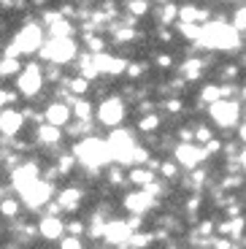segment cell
<instances>
[{
    "label": "cell",
    "mask_w": 246,
    "mask_h": 249,
    "mask_svg": "<svg viewBox=\"0 0 246 249\" xmlns=\"http://www.w3.org/2000/svg\"><path fill=\"white\" fill-rule=\"evenodd\" d=\"M76 160L81 162V165H87V168H103L105 162L111 160L108 155V146H105V141H100V138H84V141L76 143Z\"/></svg>",
    "instance_id": "obj_1"
},
{
    "label": "cell",
    "mask_w": 246,
    "mask_h": 249,
    "mask_svg": "<svg viewBox=\"0 0 246 249\" xmlns=\"http://www.w3.org/2000/svg\"><path fill=\"white\" fill-rule=\"evenodd\" d=\"M105 146H108L111 160H117V162H130L133 152H136V141H133V136L127 130H114L108 136V141H105Z\"/></svg>",
    "instance_id": "obj_2"
},
{
    "label": "cell",
    "mask_w": 246,
    "mask_h": 249,
    "mask_svg": "<svg viewBox=\"0 0 246 249\" xmlns=\"http://www.w3.org/2000/svg\"><path fill=\"white\" fill-rule=\"evenodd\" d=\"M41 27L38 25H27L22 27V33H19L17 38H14L11 49H8V57L14 54H33L35 49H41Z\"/></svg>",
    "instance_id": "obj_3"
},
{
    "label": "cell",
    "mask_w": 246,
    "mask_h": 249,
    "mask_svg": "<svg viewBox=\"0 0 246 249\" xmlns=\"http://www.w3.org/2000/svg\"><path fill=\"white\" fill-rule=\"evenodd\" d=\"M41 54L49 62H68L76 57V44L70 38H49V41L41 46Z\"/></svg>",
    "instance_id": "obj_4"
},
{
    "label": "cell",
    "mask_w": 246,
    "mask_h": 249,
    "mask_svg": "<svg viewBox=\"0 0 246 249\" xmlns=\"http://www.w3.org/2000/svg\"><path fill=\"white\" fill-rule=\"evenodd\" d=\"M209 114H211V122H216L219 127H233L241 117V108L233 100H216V103H211Z\"/></svg>",
    "instance_id": "obj_5"
},
{
    "label": "cell",
    "mask_w": 246,
    "mask_h": 249,
    "mask_svg": "<svg viewBox=\"0 0 246 249\" xmlns=\"http://www.w3.org/2000/svg\"><path fill=\"white\" fill-rule=\"evenodd\" d=\"M98 119L103 124H111V127H114V124H119L124 119V103L119 98L103 100V103L98 106Z\"/></svg>",
    "instance_id": "obj_6"
},
{
    "label": "cell",
    "mask_w": 246,
    "mask_h": 249,
    "mask_svg": "<svg viewBox=\"0 0 246 249\" xmlns=\"http://www.w3.org/2000/svg\"><path fill=\"white\" fill-rule=\"evenodd\" d=\"M49 195H52V184H49V181H43V179H35L30 187L22 190V198H25L27 206H33V209L43 206L46 200H49Z\"/></svg>",
    "instance_id": "obj_7"
},
{
    "label": "cell",
    "mask_w": 246,
    "mask_h": 249,
    "mask_svg": "<svg viewBox=\"0 0 246 249\" xmlns=\"http://www.w3.org/2000/svg\"><path fill=\"white\" fill-rule=\"evenodd\" d=\"M173 155H176L178 165H184V168H195L197 162L206 157V152L200 149V146H195V143H178Z\"/></svg>",
    "instance_id": "obj_8"
},
{
    "label": "cell",
    "mask_w": 246,
    "mask_h": 249,
    "mask_svg": "<svg viewBox=\"0 0 246 249\" xmlns=\"http://www.w3.org/2000/svg\"><path fill=\"white\" fill-rule=\"evenodd\" d=\"M41 84H43V76H41V68H38V65H27V68L22 71V76H19V89L25 95H38Z\"/></svg>",
    "instance_id": "obj_9"
},
{
    "label": "cell",
    "mask_w": 246,
    "mask_h": 249,
    "mask_svg": "<svg viewBox=\"0 0 246 249\" xmlns=\"http://www.w3.org/2000/svg\"><path fill=\"white\" fill-rule=\"evenodd\" d=\"M130 231H133V225L130 222H119V219H114V222L105 225V241L108 244H127L130 241Z\"/></svg>",
    "instance_id": "obj_10"
},
{
    "label": "cell",
    "mask_w": 246,
    "mask_h": 249,
    "mask_svg": "<svg viewBox=\"0 0 246 249\" xmlns=\"http://www.w3.org/2000/svg\"><path fill=\"white\" fill-rule=\"evenodd\" d=\"M152 206V195L146 193V190H141V193H130L127 198H124V209H127L130 214H143Z\"/></svg>",
    "instance_id": "obj_11"
},
{
    "label": "cell",
    "mask_w": 246,
    "mask_h": 249,
    "mask_svg": "<svg viewBox=\"0 0 246 249\" xmlns=\"http://www.w3.org/2000/svg\"><path fill=\"white\" fill-rule=\"evenodd\" d=\"M35 179H38V171H35V165H19V168L11 174V184L17 187L19 193H22L25 187H30Z\"/></svg>",
    "instance_id": "obj_12"
},
{
    "label": "cell",
    "mask_w": 246,
    "mask_h": 249,
    "mask_svg": "<svg viewBox=\"0 0 246 249\" xmlns=\"http://www.w3.org/2000/svg\"><path fill=\"white\" fill-rule=\"evenodd\" d=\"M68 119H70V108L65 106V103H52V106L46 108V122L54 124V127L68 124Z\"/></svg>",
    "instance_id": "obj_13"
},
{
    "label": "cell",
    "mask_w": 246,
    "mask_h": 249,
    "mask_svg": "<svg viewBox=\"0 0 246 249\" xmlns=\"http://www.w3.org/2000/svg\"><path fill=\"white\" fill-rule=\"evenodd\" d=\"M22 114L19 111H3L0 114V130L6 133V136H14V133H19V127H22Z\"/></svg>",
    "instance_id": "obj_14"
},
{
    "label": "cell",
    "mask_w": 246,
    "mask_h": 249,
    "mask_svg": "<svg viewBox=\"0 0 246 249\" xmlns=\"http://www.w3.org/2000/svg\"><path fill=\"white\" fill-rule=\"evenodd\" d=\"M95 71H103V73H119V71H124V62L122 60H114V57L108 54H95Z\"/></svg>",
    "instance_id": "obj_15"
},
{
    "label": "cell",
    "mask_w": 246,
    "mask_h": 249,
    "mask_svg": "<svg viewBox=\"0 0 246 249\" xmlns=\"http://www.w3.org/2000/svg\"><path fill=\"white\" fill-rule=\"evenodd\" d=\"M62 231H65V225H62L57 217L41 219V236L43 238H62Z\"/></svg>",
    "instance_id": "obj_16"
},
{
    "label": "cell",
    "mask_w": 246,
    "mask_h": 249,
    "mask_svg": "<svg viewBox=\"0 0 246 249\" xmlns=\"http://www.w3.org/2000/svg\"><path fill=\"white\" fill-rule=\"evenodd\" d=\"M81 200V190H76V187H70V190H62L60 198H57V209H65V212H70V209H76Z\"/></svg>",
    "instance_id": "obj_17"
},
{
    "label": "cell",
    "mask_w": 246,
    "mask_h": 249,
    "mask_svg": "<svg viewBox=\"0 0 246 249\" xmlns=\"http://www.w3.org/2000/svg\"><path fill=\"white\" fill-rule=\"evenodd\" d=\"M38 138H41L43 143H54V141H60V127H54V124H43L41 130H38Z\"/></svg>",
    "instance_id": "obj_18"
},
{
    "label": "cell",
    "mask_w": 246,
    "mask_h": 249,
    "mask_svg": "<svg viewBox=\"0 0 246 249\" xmlns=\"http://www.w3.org/2000/svg\"><path fill=\"white\" fill-rule=\"evenodd\" d=\"M200 68H203V62L200 60H190V62L181 65V71H184L187 79H197V76H200Z\"/></svg>",
    "instance_id": "obj_19"
},
{
    "label": "cell",
    "mask_w": 246,
    "mask_h": 249,
    "mask_svg": "<svg viewBox=\"0 0 246 249\" xmlns=\"http://www.w3.org/2000/svg\"><path fill=\"white\" fill-rule=\"evenodd\" d=\"M130 179L136 181V184H143V187H146V184H152V181H154V176L149 174V171H143V168H136L133 174H130Z\"/></svg>",
    "instance_id": "obj_20"
},
{
    "label": "cell",
    "mask_w": 246,
    "mask_h": 249,
    "mask_svg": "<svg viewBox=\"0 0 246 249\" xmlns=\"http://www.w3.org/2000/svg\"><path fill=\"white\" fill-rule=\"evenodd\" d=\"M89 111H92V106H89L87 100H79V103H76V108H73V114L81 119V122H87V119H89Z\"/></svg>",
    "instance_id": "obj_21"
},
{
    "label": "cell",
    "mask_w": 246,
    "mask_h": 249,
    "mask_svg": "<svg viewBox=\"0 0 246 249\" xmlns=\"http://www.w3.org/2000/svg\"><path fill=\"white\" fill-rule=\"evenodd\" d=\"M157 124H160V117H157V114H146V117L141 119V130L143 133H152Z\"/></svg>",
    "instance_id": "obj_22"
},
{
    "label": "cell",
    "mask_w": 246,
    "mask_h": 249,
    "mask_svg": "<svg viewBox=\"0 0 246 249\" xmlns=\"http://www.w3.org/2000/svg\"><path fill=\"white\" fill-rule=\"evenodd\" d=\"M200 98L206 100V103H216V100H222V95H219V87H203V92H200Z\"/></svg>",
    "instance_id": "obj_23"
},
{
    "label": "cell",
    "mask_w": 246,
    "mask_h": 249,
    "mask_svg": "<svg viewBox=\"0 0 246 249\" xmlns=\"http://www.w3.org/2000/svg\"><path fill=\"white\" fill-rule=\"evenodd\" d=\"M233 27H235L238 33H244V30H246V6H244V8H238V11L233 14Z\"/></svg>",
    "instance_id": "obj_24"
},
{
    "label": "cell",
    "mask_w": 246,
    "mask_h": 249,
    "mask_svg": "<svg viewBox=\"0 0 246 249\" xmlns=\"http://www.w3.org/2000/svg\"><path fill=\"white\" fill-rule=\"evenodd\" d=\"M19 71V62L14 60V57H6V60L0 62V73L3 76H8V73H17Z\"/></svg>",
    "instance_id": "obj_25"
},
{
    "label": "cell",
    "mask_w": 246,
    "mask_h": 249,
    "mask_svg": "<svg viewBox=\"0 0 246 249\" xmlns=\"http://www.w3.org/2000/svg\"><path fill=\"white\" fill-rule=\"evenodd\" d=\"M0 212L6 214V217H14V214L19 212V203L17 200H3V203H0Z\"/></svg>",
    "instance_id": "obj_26"
},
{
    "label": "cell",
    "mask_w": 246,
    "mask_h": 249,
    "mask_svg": "<svg viewBox=\"0 0 246 249\" xmlns=\"http://www.w3.org/2000/svg\"><path fill=\"white\" fill-rule=\"evenodd\" d=\"M130 11L133 14H138V17H141V14H146L149 11V0H133V3H130Z\"/></svg>",
    "instance_id": "obj_27"
},
{
    "label": "cell",
    "mask_w": 246,
    "mask_h": 249,
    "mask_svg": "<svg viewBox=\"0 0 246 249\" xmlns=\"http://www.w3.org/2000/svg\"><path fill=\"white\" fill-rule=\"evenodd\" d=\"M225 233H233V236H238L241 231H244V219H233V222H228L225 228H222Z\"/></svg>",
    "instance_id": "obj_28"
},
{
    "label": "cell",
    "mask_w": 246,
    "mask_h": 249,
    "mask_svg": "<svg viewBox=\"0 0 246 249\" xmlns=\"http://www.w3.org/2000/svg\"><path fill=\"white\" fill-rule=\"evenodd\" d=\"M60 249H81V241L76 236H65L60 241Z\"/></svg>",
    "instance_id": "obj_29"
},
{
    "label": "cell",
    "mask_w": 246,
    "mask_h": 249,
    "mask_svg": "<svg viewBox=\"0 0 246 249\" xmlns=\"http://www.w3.org/2000/svg\"><path fill=\"white\" fill-rule=\"evenodd\" d=\"M176 17H178V8L176 6H165V8H162V14H160L162 22H173Z\"/></svg>",
    "instance_id": "obj_30"
},
{
    "label": "cell",
    "mask_w": 246,
    "mask_h": 249,
    "mask_svg": "<svg viewBox=\"0 0 246 249\" xmlns=\"http://www.w3.org/2000/svg\"><path fill=\"white\" fill-rule=\"evenodd\" d=\"M146 160H149V152H146V149H138V146H136V152H133V160H130V162L141 165V162H146Z\"/></svg>",
    "instance_id": "obj_31"
},
{
    "label": "cell",
    "mask_w": 246,
    "mask_h": 249,
    "mask_svg": "<svg viewBox=\"0 0 246 249\" xmlns=\"http://www.w3.org/2000/svg\"><path fill=\"white\" fill-rule=\"evenodd\" d=\"M149 241H152L149 236H136V238L130 236V241H127V244H133V247H149Z\"/></svg>",
    "instance_id": "obj_32"
},
{
    "label": "cell",
    "mask_w": 246,
    "mask_h": 249,
    "mask_svg": "<svg viewBox=\"0 0 246 249\" xmlns=\"http://www.w3.org/2000/svg\"><path fill=\"white\" fill-rule=\"evenodd\" d=\"M70 87H73V92H79V95H81V92L87 89V79H76L73 84H70Z\"/></svg>",
    "instance_id": "obj_33"
},
{
    "label": "cell",
    "mask_w": 246,
    "mask_h": 249,
    "mask_svg": "<svg viewBox=\"0 0 246 249\" xmlns=\"http://www.w3.org/2000/svg\"><path fill=\"white\" fill-rule=\"evenodd\" d=\"M162 174H165V176H173V174H176V165H171V162H165V165H162Z\"/></svg>",
    "instance_id": "obj_34"
},
{
    "label": "cell",
    "mask_w": 246,
    "mask_h": 249,
    "mask_svg": "<svg viewBox=\"0 0 246 249\" xmlns=\"http://www.w3.org/2000/svg\"><path fill=\"white\" fill-rule=\"evenodd\" d=\"M157 65H162V68H165V65H171V57H168V54H160V57H157Z\"/></svg>",
    "instance_id": "obj_35"
},
{
    "label": "cell",
    "mask_w": 246,
    "mask_h": 249,
    "mask_svg": "<svg viewBox=\"0 0 246 249\" xmlns=\"http://www.w3.org/2000/svg\"><path fill=\"white\" fill-rule=\"evenodd\" d=\"M197 138H200V141H211V136H209V130H206V127H200V130H197Z\"/></svg>",
    "instance_id": "obj_36"
},
{
    "label": "cell",
    "mask_w": 246,
    "mask_h": 249,
    "mask_svg": "<svg viewBox=\"0 0 246 249\" xmlns=\"http://www.w3.org/2000/svg\"><path fill=\"white\" fill-rule=\"evenodd\" d=\"M127 73H130V76H141V65H130Z\"/></svg>",
    "instance_id": "obj_37"
},
{
    "label": "cell",
    "mask_w": 246,
    "mask_h": 249,
    "mask_svg": "<svg viewBox=\"0 0 246 249\" xmlns=\"http://www.w3.org/2000/svg\"><path fill=\"white\" fill-rule=\"evenodd\" d=\"M8 100H11V95H8V92H3V89H0V106H3V103H8Z\"/></svg>",
    "instance_id": "obj_38"
},
{
    "label": "cell",
    "mask_w": 246,
    "mask_h": 249,
    "mask_svg": "<svg viewBox=\"0 0 246 249\" xmlns=\"http://www.w3.org/2000/svg\"><path fill=\"white\" fill-rule=\"evenodd\" d=\"M60 168H62V171H68V168H70V157H65V160L60 162Z\"/></svg>",
    "instance_id": "obj_39"
},
{
    "label": "cell",
    "mask_w": 246,
    "mask_h": 249,
    "mask_svg": "<svg viewBox=\"0 0 246 249\" xmlns=\"http://www.w3.org/2000/svg\"><path fill=\"white\" fill-rule=\"evenodd\" d=\"M238 160H241V165H244V171H246V149L241 152V157H238Z\"/></svg>",
    "instance_id": "obj_40"
}]
</instances>
